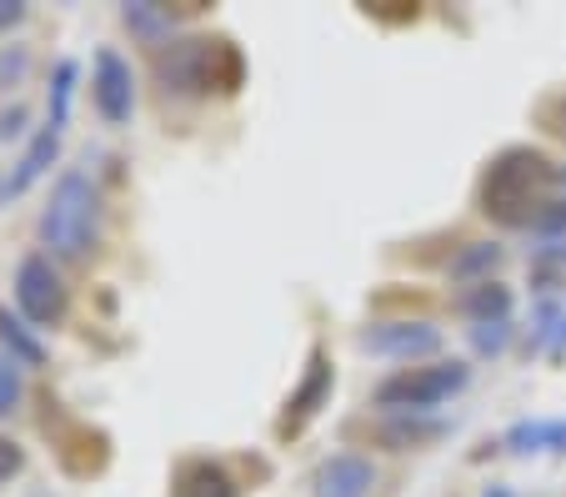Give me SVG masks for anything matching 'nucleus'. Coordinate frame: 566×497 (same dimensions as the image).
<instances>
[{
  "label": "nucleus",
  "mask_w": 566,
  "mask_h": 497,
  "mask_svg": "<svg viewBox=\"0 0 566 497\" xmlns=\"http://www.w3.org/2000/svg\"><path fill=\"white\" fill-rule=\"evenodd\" d=\"M556 186H562V172L536 146H506L481 172L476 211L506 231H536L556 206Z\"/></svg>",
  "instance_id": "f257e3e1"
},
{
  "label": "nucleus",
  "mask_w": 566,
  "mask_h": 497,
  "mask_svg": "<svg viewBox=\"0 0 566 497\" xmlns=\"http://www.w3.org/2000/svg\"><path fill=\"white\" fill-rule=\"evenodd\" d=\"M156 81L166 96H206V91H241L247 61L226 35H176L166 51H156Z\"/></svg>",
  "instance_id": "f03ea898"
},
{
  "label": "nucleus",
  "mask_w": 566,
  "mask_h": 497,
  "mask_svg": "<svg viewBox=\"0 0 566 497\" xmlns=\"http://www.w3.org/2000/svg\"><path fill=\"white\" fill-rule=\"evenodd\" d=\"M101 191L86 172H61L51 186V201L41 211V247L55 261H81L96 247Z\"/></svg>",
  "instance_id": "7ed1b4c3"
},
{
  "label": "nucleus",
  "mask_w": 566,
  "mask_h": 497,
  "mask_svg": "<svg viewBox=\"0 0 566 497\" xmlns=\"http://www.w3.org/2000/svg\"><path fill=\"white\" fill-rule=\"evenodd\" d=\"M471 382V367L461 358H437V362H417V367H396L391 377H381L371 387V407L376 412H437L457 397Z\"/></svg>",
  "instance_id": "20e7f679"
},
{
  "label": "nucleus",
  "mask_w": 566,
  "mask_h": 497,
  "mask_svg": "<svg viewBox=\"0 0 566 497\" xmlns=\"http://www.w3.org/2000/svg\"><path fill=\"white\" fill-rule=\"evenodd\" d=\"M15 307H21V317L35 332L61 327L65 312H71V292H65L61 271L51 267L45 251H31V257H21V267H15Z\"/></svg>",
  "instance_id": "39448f33"
},
{
  "label": "nucleus",
  "mask_w": 566,
  "mask_h": 497,
  "mask_svg": "<svg viewBox=\"0 0 566 497\" xmlns=\"http://www.w3.org/2000/svg\"><path fill=\"white\" fill-rule=\"evenodd\" d=\"M356 346L371 352L381 362H411L417 367L421 358L437 362L441 352V327H431L427 317H386V322H371L356 332Z\"/></svg>",
  "instance_id": "423d86ee"
},
{
  "label": "nucleus",
  "mask_w": 566,
  "mask_h": 497,
  "mask_svg": "<svg viewBox=\"0 0 566 497\" xmlns=\"http://www.w3.org/2000/svg\"><path fill=\"white\" fill-rule=\"evenodd\" d=\"M91 101H96L106 126H126L136 116V71L111 45H101L96 61H91Z\"/></svg>",
  "instance_id": "0eeeda50"
},
{
  "label": "nucleus",
  "mask_w": 566,
  "mask_h": 497,
  "mask_svg": "<svg viewBox=\"0 0 566 497\" xmlns=\"http://www.w3.org/2000/svg\"><path fill=\"white\" fill-rule=\"evenodd\" d=\"M336 392V367H332V352L326 346H311V358H306V372H301V382L291 387L286 397V412H281V437H296L306 433V422L316 417L326 402H332Z\"/></svg>",
  "instance_id": "6e6552de"
},
{
  "label": "nucleus",
  "mask_w": 566,
  "mask_h": 497,
  "mask_svg": "<svg viewBox=\"0 0 566 497\" xmlns=\"http://www.w3.org/2000/svg\"><path fill=\"white\" fill-rule=\"evenodd\" d=\"M451 433L447 417H427V412H381L371 422V443L386 453H421V447L441 443Z\"/></svg>",
  "instance_id": "1a4fd4ad"
},
{
  "label": "nucleus",
  "mask_w": 566,
  "mask_h": 497,
  "mask_svg": "<svg viewBox=\"0 0 566 497\" xmlns=\"http://www.w3.org/2000/svg\"><path fill=\"white\" fill-rule=\"evenodd\" d=\"M376 463L366 453H332L311 473V497H371Z\"/></svg>",
  "instance_id": "9d476101"
},
{
  "label": "nucleus",
  "mask_w": 566,
  "mask_h": 497,
  "mask_svg": "<svg viewBox=\"0 0 566 497\" xmlns=\"http://www.w3.org/2000/svg\"><path fill=\"white\" fill-rule=\"evenodd\" d=\"M171 497H241V483L216 457H181L171 473Z\"/></svg>",
  "instance_id": "9b49d317"
},
{
  "label": "nucleus",
  "mask_w": 566,
  "mask_h": 497,
  "mask_svg": "<svg viewBox=\"0 0 566 497\" xmlns=\"http://www.w3.org/2000/svg\"><path fill=\"white\" fill-rule=\"evenodd\" d=\"M55 156H61V131L45 121V126L31 136V146L21 152V162L11 166V176H6V196H25L55 166Z\"/></svg>",
  "instance_id": "f8f14e48"
},
{
  "label": "nucleus",
  "mask_w": 566,
  "mask_h": 497,
  "mask_svg": "<svg viewBox=\"0 0 566 497\" xmlns=\"http://www.w3.org/2000/svg\"><path fill=\"white\" fill-rule=\"evenodd\" d=\"M451 307H457V312L467 317L471 327H476V322H506V317H512V287H506V281L461 287V292L451 297Z\"/></svg>",
  "instance_id": "ddd939ff"
},
{
  "label": "nucleus",
  "mask_w": 566,
  "mask_h": 497,
  "mask_svg": "<svg viewBox=\"0 0 566 497\" xmlns=\"http://www.w3.org/2000/svg\"><path fill=\"white\" fill-rule=\"evenodd\" d=\"M502 261H506L502 241H467V247L447 261V277L461 281V287H481V281H496Z\"/></svg>",
  "instance_id": "4468645a"
},
{
  "label": "nucleus",
  "mask_w": 566,
  "mask_h": 497,
  "mask_svg": "<svg viewBox=\"0 0 566 497\" xmlns=\"http://www.w3.org/2000/svg\"><path fill=\"white\" fill-rule=\"evenodd\" d=\"M120 21H126V31L136 35L140 45H150V51H166V45L176 41V15L166 11V6H150V0H130L126 11H120Z\"/></svg>",
  "instance_id": "2eb2a0df"
},
{
  "label": "nucleus",
  "mask_w": 566,
  "mask_h": 497,
  "mask_svg": "<svg viewBox=\"0 0 566 497\" xmlns=\"http://www.w3.org/2000/svg\"><path fill=\"white\" fill-rule=\"evenodd\" d=\"M0 346L6 358H15L21 367H45V342L35 336V327L25 317H15L11 307H0Z\"/></svg>",
  "instance_id": "dca6fc26"
},
{
  "label": "nucleus",
  "mask_w": 566,
  "mask_h": 497,
  "mask_svg": "<svg viewBox=\"0 0 566 497\" xmlns=\"http://www.w3.org/2000/svg\"><path fill=\"white\" fill-rule=\"evenodd\" d=\"M506 453L526 457V453H546V447H566V422H546V417H532V422H516L512 433L502 437Z\"/></svg>",
  "instance_id": "f3484780"
},
{
  "label": "nucleus",
  "mask_w": 566,
  "mask_h": 497,
  "mask_svg": "<svg viewBox=\"0 0 566 497\" xmlns=\"http://www.w3.org/2000/svg\"><path fill=\"white\" fill-rule=\"evenodd\" d=\"M71 91H75V61H55L51 76V126L65 131V116H71Z\"/></svg>",
  "instance_id": "a211bd4d"
},
{
  "label": "nucleus",
  "mask_w": 566,
  "mask_h": 497,
  "mask_svg": "<svg viewBox=\"0 0 566 497\" xmlns=\"http://www.w3.org/2000/svg\"><path fill=\"white\" fill-rule=\"evenodd\" d=\"M532 237L542 241V247H536L542 257H566V201H556L552 211H546L542 227H536Z\"/></svg>",
  "instance_id": "6ab92c4d"
},
{
  "label": "nucleus",
  "mask_w": 566,
  "mask_h": 497,
  "mask_svg": "<svg viewBox=\"0 0 566 497\" xmlns=\"http://www.w3.org/2000/svg\"><path fill=\"white\" fill-rule=\"evenodd\" d=\"M21 397H25V382H21V362L0 352V422L21 412Z\"/></svg>",
  "instance_id": "aec40b11"
},
{
  "label": "nucleus",
  "mask_w": 566,
  "mask_h": 497,
  "mask_svg": "<svg viewBox=\"0 0 566 497\" xmlns=\"http://www.w3.org/2000/svg\"><path fill=\"white\" fill-rule=\"evenodd\" d=\"M506 342H512V317H506V322H476L471 327V346H476L481 358L506 352Z\"/></svg>",
  "instance_id": "412c9836"
},
{
  "label": "nucleus",
  "mask_w": 566,
  "mask_h": 497,
  "mask_svg": "<svg viewBox=\"0 0 566 497\" xmlns=\"http://www.w3.org/2000/svg\"><path fill=\"white\" fill-rule=\"evenodd\" d=\"M536 126H542L546 136L566 141V91H552V96L536 106Z\"/></svg>",
  "instance_id": "4be33fe9"
},
{
  "label": "nucleus",
  "mask_w": 566,
  "mask_h": 497,
  "mask_svg": "<svg viewBox=\"0 0 566 497\" xmlns=\"http://www.w3.org/2000/svg\"><path fill=\"white\" fill-rule=\"evenodd\" d=\"M25 65H31V51H25V45H6V51H0V91L21 86Z\"/></svg>",
  "instance_id": "5701e85b"
},
{
  "label": "nucleus",
  "mask_w": 566,
  "mask_h": 497,
  "mask_svg": "<svg viewBox=\"0 0 566 497\" xmlns=\"http://www.w3.org/2000/svg\"><path fill=\"white\" fill-rule=\"evenodd\" d=\"M21 473H25V447L0 433V487L11 483V477H21Z\"/></svg>",
  "instance_id": "b1692460"
},
{
  "label": "nucleus",
  "mask_w": 566,
  "mask_h": 497,
  "mask_svg": "<svg viewBox=\"0 0 566 497\" xmlns=\"http://www.w3.org/2000/svg\"><path fill=\"white\" fill-rule=\"evenodd\" d=\"M21 126H25V106H21V101H15V106H6V111H0V141H11Z\"/></svg>",
  "instance_id": "393cba45"
},
{
  "label": "nucleus",
  "mask_w": 566,
  "mask_h": 497,
  "mask_svg": "<svg viewBox=\"0 0 566 497\" xmlns=\"http://www.w3.org/2000/svg\"><path fill=\"white\" fill-rule=\"evenodd\" d=\"M21 21H25V0H0V31H11Z\"/></svg>",
  "instance_id": "a878e982"
},
{
  "label": "nucleus",
  "mask_w": 566,
  "mask_h": 497,
  "mask_svg": "<svg viewBox=\"0 0 566 497\" xmlns=\"http://www.w3.org/2000/svg\"><path fill=\"white\" fill-rule=\"evenodd\" d=\"M556 358H566V312H562V327H556V342H552Z\"/></svg>",
  "instance_id": "bb28decb"
},
{
  "label": "nucleus",
  "mask_w": 566,
  "mask_h": 497,
  "mask_svg": "<svg viewBox=\"0 0 566 497\" xmlns=\"http://www.w3.org/2000/svg\"><path fill=\"white\" fill-rule=\"evenodd\" d=\"M481 497H512V493H506V487H486V493H481Z\"/></svg>",
  "instance_id": "cd10ccee"
},
{
  "label": "nucleus",
  "mask_w": 566,
  "mask_h": 497,
  "mask_svg": "<svg viewBox=\"0 0 566 497\" xmlns=\"http://www.w3.org/2000/svg\"><path fill=\"white\" fill-rule=\"evenodd\" d=\"M562 186H566V166H562Z\"/></svg>",
  "instance_id": "c85d7f7f"
},
{
  "label": "nucleus",
  "mask_w": 566,
  "mask_h": 497,
  "mask_svg": "<svg viewBox=\"0 0 566 497\" xmlns=\"http://www.w3.org/2000/svg\"><path fill=\"white\" fill-rule=\"evenodd\" d=\"M31 497H51V493H31Z\"/></svg>",
  "instance_id": "c756f323"
}]
</instances>
